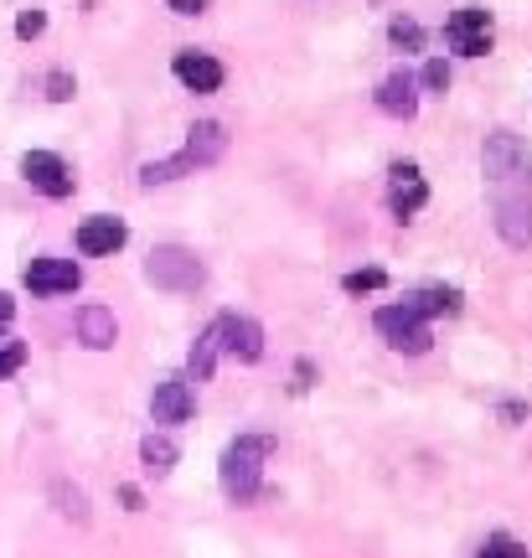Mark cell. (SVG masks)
<instances>
[{
    "label": "cell",
    "instance_id": "18",
    "mask_svg": "<svg viewBox=\"0 0 532 558\" xmlns=\"http://www.w3.org/2000/svg\"><path fill=\"white\" fill-rule=\"evenodd\" d=\"M140 460H145L150 476H171V465H177V439L171 435H145L140 439Z\"/></svg>",
    "mask_w": 532,
    "mask_h": 558
},
{
    "label": "cell",
    "instance_id": "13",
    "mask_svg": "<svg viewBox=\"0 0 532 558\" xmlns=\"http://www.w3.org/2000/svg\"><path fill=\"white\" fill-rule=\"evenodd\" d=\"M171 73H177L192 94H217V88H222V78H228V73H222V62L207 58V52H177Z\"/></svg>",
    "mask_w": 532,
    "mask_h": 558
},
{
    "label": "cell",
    "instance_id": "32",
    "mask_svg": "<svg viewBox=\"0 0 532 558\" xmlns=\"http://www.w3.org/2000/svg\"><path fill=\"white\" fill-rule=\"evenodd\" d=\"M501 418H528V403H501Z\"/></svg>",
    "mask_w": 532,
    "mask_h": 558
},
{
    "label": "cell",
    "instance_id": "20",
    "mask_svg": "<svg viewBox=\"0 0 532 558\" xmlns=\"http://www.w3.org/2000/svg\"><path fill=\"white\" fill-rule=\"evenodd\" d=\"M192 166L181 156H171V160H150V166H140V186H166V181H177V177H186Z\"/></svg>",
    "mask_w": 532,
    "mask_h": 558
},
{
    "label": "cell",
    "instance_id": "16",
    "mask_svg": "<svg viewBox=\"0 0 532 558\" xmlns=\"http://www.w3.org/2000/svg\"><path fill=\"white\" fill-rule=\"evenodd\" d=\"M403 311H414L419 320L455 316V311H460V290H455V284H424V290H409V295H403Z\"/></svg>",
    "mask_w": 532,
    "mask_h": 558
},
{
    "label": "cell",
    "instance_id": "11",
    "mask_svg": "<svg viewBox=\"0 0 532 558\" xmlns=\"http://www.w3.org/2000/svg\"><path fill=\"white\" fill-rule=\"evenodd\" d=\"M377 109L394 114V120H414L419 114V83L409 68H398V73H388V78L377 83Z\"/></svg>",
    "mask_w": 532,
    "mask_h": 558
},
{
    "label": "cell",
    "instance_id": "25",
    "mask_svg": "<svg viewBox=\"0 0 532 558\" xmlns=\"http://www.w3.org/2000/svg\"><path fill=\"white\" fill-rule=\"evenodd\" d=\"M41 32H47V11H37V5H32V11H21L16 16V37H41Z\"/></svg>",
    "mask_w": 532,
    "mask_h": 558
},
{
    "label": "cell",
    "instance_id": "3",
    "mask_svg": "<svg viewBox=\"0 0 532 558\" xmlns=\"http://www.w3.org/2000/svg\"><path fill=\"white\" fill-rule=\"evenodd\" d=\"M145 279L156 284V290H171V295H192L207 284V269L192 248H181V243H160L150 248V259H145Z\"/></svg>",
    "mask_w": 532,
    "mask_h": 558
},
{
    "label": "cell",
    "instance_id": "30",
    "mask_svg": "<svg viewBox=\"0 0 532 558\" xmlns=\"http://www.w3.org/2000/svg\"><path fill=\"white\" fill-rule=\"evenodd\" d=\"M11 316H16V300H11V295H0V331L11 326Z\"/></svg>",
    "mask_w": 532,
    "mask_h": 558
},
{
    "label": "cell",
    "instance_id": "17",
    "mask_svg": "<svg viewBox=\"0 0 532 558\" xmlns=\"http://www.w3.org/2000/svg\"><path fill=\"white\" fill-rule=\"evenodd\" d=\"M78 341L83 347H94V352H109V347L119 341L114 311H104V305H83L78 311Z\"/></svg>",
    "mask_w": 532,
    "mask_h": 558
},
{
    "label": "cell",
    "instance_id": "4",
    "mask_svg": "<svg viewBox=\"0 0 532 558\" xmlns=\"http://www.w3.org/2000/svg\"><path fill=\"white\" fill-rule=\"evenodd\" d=\"M445 41H450V52L460 58H486L492 52V11H481V5H460L445 26Z\"/></svg>",
    "mask_w": 532,
    "mask_h": 558
},
{
    "label": "cell",
    "instance_id": "28",
    "mask_svg": "<svg viewBox=\"0 0 532 558\" xmlns=\"http://www.w3.org/2000/svg\"><path fill=\"white\" fill-rule=\"evenodd\" d=\"M47 99H73V78H68V73H52V78H47Z\"/></svg>",
    "mask_w": 532,
    "mask_h": 558
},
{
    "label": "cell",
    "instance_id": "26",
    "mask_svg": "<svg viewBox=\"0 0 532 558\" xmlns=\"http://www.w3.org/2000/svg\"><path fill=\"white\" fill-rule=\"evenodd\" d=\"M21 367H26V347H21V341H5V347H0V378H11Z\"/></svg>",
    "mask_w": 532,
    "mask_h": 558
},
{
    "label": "cell",
    "instance_id": "7",
    "mask_svg": "<svg viewBox=\"0 0 532 558\" xmlns=\"http://www.w3.org/2000/svg\"><path fill=\"white\" fill-rule=\"evenodd\" d=\"M21 279H26L32 295H73V290L83 284V269L73 259H47V254H41V259L26 264V275Z\"/></svg>",
    "mask_w": 532,
    "mask_h": 558
},
{
    "label": "cell",
    "instance_id": "24",
    "mask_svg": "<svg viewBox=\"0 0 532 558\" xmlns=\"http://www.w3.org/2000/svg\"><path fill=\"white\" fill-rule=\"evenodd\" d=\"M424 88L445 94V88H450V62H445V58H430V62H424Z\"/></svg>",
    "mask_w": 532,
    "mask_h": 558
},
{
    "label": "cell",
    "instance_id": "8",
    "mask_svg": "<svg viewBox=\"0 0 532 558\" xmlns=\"http://www.w3.org/2000/svg\"><path fill=\"white\" fill-rule=\"evenodd\" d=\"M21 177L32 181L41 197H68V192H73V171H68V160L52 156V150H26V156H21Z\"/></svg>",
    "mask_w": 532,
    "mask_h": 558
},
{
    "label": "cell",
    "instance_id": "9",
    "mask_svg": "<svg viewBox=\"0 0 532 558\" xmlns=\"http://www.w3.org/2000/svg\"><path fill=\"white\" fill-rule=\"evenodd\" d=\"M424 202H430V186L419 177V166L414 160H398L388 171V207H394V218H414Z\"/></svg>",
    "mask_w": 532,
    "mask_h": 558
},
{
    "label": "cell",
    "instance_id": "27",
    "mask_svg": "<svg viewBox=\"0 0 532 558\" xmlns=\"http://www.w3.org/2000/svg\"><path fill=\"white\" fill-rule=\"evenodd\" d=\"M481 558H528V548H517L512 538H501V533H496V538L481 548Z\"/></svg>",
    "mask_w": 532,
    "mask_h": 558
},
{
    "label": "cell",
    "instance_id": "6",
    "mask_svg": "<svg viewBox=\"0 0 532 558\" xmlns=\"http://www.w3.org/2000/svg\"><path fill=\"white\" fill-rule=\"evenodd\" d=\"M213 326H217V347H222L228 357H238V362H258V357H264V326H258L254 316L222 311Z\"/></svg>",
    "mask_w": 532,
    "mask_h": 558
},
{
    "label": "cell",
    "instance_id": "33",
    "mask_svg": "<svg viewBox=\"0 0 532 558\" xmlns=\"http://www.w3.org/2000/svg\"><path fill=\"white\" fill-rule=\"evenodd\" d=\"M119 501H124L130 512H140V492H135V486H124V492H119Z\"/></svg>",
    "mask_w": 532,
    "mask_h": 558
},
{
    "label": "cell",
    "instance_id": "10",
    "mask_svg": "<svg viewBox=\"0 0 532 558\" xmlns=\"http://www.w3.org/2000/svg\"><path fill=\"white\" fill-rule=\"evenodd\" d=\"M192 409H197V399H192V383L186 378H160L156 383V393H150V414H156V424H186Z\"/></svg>",
    "mask_w": 532,
    "mask_h": 558
},
{
    "label": "cell",
    "instance_id": "12",
    "mask_svg": "<svg viewBox=\"0 0 532 558\" xmlns=\"http://www.w3.org/2000/svg\"><path fill=\"white\" fill-rule=\"evenodd\" d=\"M124 239H130V228H124L119 218H109V213H99V218H88L78 228V254L104 259V254H119V248H124Z\"/></svg>",
    "mask_w": 532,
    "mask_h": 558
},
{
    "label": "cell",
    "instance_id": "14",
    "mask_svg": "<svg viewBox=\"0 0 532 558\" xmlns=\"http://www.w3.org/2000/svg\"><path fill=\"white\" fill-rule=\"evenodd\" d=\"M496 233L512 243V248H528L532 243V197H496Z\"/></svg>",
    "mask_w": 532,
    "mask_h": 558
},
{
    "label": "cell",
    "instance_id": "29",
    "mask_svg": "<svg viewBox=\"0 0 532 558\" xmlns=\"http://www.w3.org/2000/svg\"><path fill=\"white\" fill-rule=\"evenodd\" d=\"M166 5H171L177 16H202V11H207V0H166Z\"/></svg>",
    "mask_w": 532,
    "mask_h": 558
},
{
    "label": "cell",
    "instance_id": "21",
    "mask_svg": "<svg viewBox=\"0 0 532 558\" xmlns=\"http://www.w3.org/2000/svg\"><path fill=\"white\" fill-rule=\"evenodd\" d=\"M388 41L403 47V52H419V47H424V26H419L414 16H398L394 26H388Z\"/></svg>",
    "mask_w": 532,
    "mask_h": 558
},
{
    "label": "cell",
    "instance_id": "31",
    "mask_svg": "<svg viewBox=\"0 0 532 558\" xmlns=\"http://www.w3.org/2000/svg\"><path fill=\"white\" fill-rule=\"evenodd\" d=\"M311 378H316V367H311V362H300V367H295V388H311Z\"/></svg>",
    "mask_w": 532,
    "mask_h": 558
},
{
    "label": "cell",
    "instance_id": "15",
    "mask_svg": "<svg viewBox=\"0 0 532 558\" xmlns=\"http://www.w3.org/2000/svg\"><path fill=\"white\" fill-rule=\"evenodd\" d=\"M222 150H228V130H222L217 120H202V124L186 130V150H181V160L197 171V166H213Z\"/></svg>",
    "mask_w": 532,
    "mask_h": 558
},
{
    "label": "cell",
    "instance_id": "5",
    "mask_svg": "<svg viewBox=\"0 0 532 558\" xmlns=\"http://www.w3.org/2000/svg\"><path fill=\"white\" fill-rule=\"evenodd\" d=\"M377 331H383V341H388L394 352H409V357L430 352V320H419L414 311H403V305H383V311H377Z\"/></svg>",
    "mask_w": 532,
    "mask_h": 558
},
{
    "label": "cell",
    "instance_id": "23",
    "mask_svg": "<svg viewBox=\"0 0 532 558\" xmlns=\"http://www.w3.org/2000/svg\"><path fill=\"white\" fill-rule=\"evenodd\" d=\"M52 497L62 501V512H68L73 522H88V497H83L78 486H73V492H68V486H52Z\"/></svg>",
    "mask_w": 532,
    "mask_h": 558
},
{
    "label": "cell",
    "instance_id": "2",
    "mask_svg": "<svg viewBox=\"0 0 532 558\" xmlns=\"http://www.w3.org/2000/svg\"><path fill=\"white\" fill-rule=\"evenodd\" d=\"M486 181H492V202L496 197H532V150L512 130H496L481 150Z\"/></svg>",
    "mask_w": 532,
    "mask_h": 558
},
{
    "label": "cell",
    "instance_id": "19",
    "mask_svg": "<svg viewBox=\"0 0 532 558\" xmlns=\"http://www.w3.org/2000/svg\"><path fill=\"white\" fill-rule=\"evenodd\" d=\"M217 357H222V347H217V326H207L197 337V347H192V357H186V373L197 383H207L213 378V367H217Z\"/></svg>",
    "mask_w": 532,
    "mask_h": 558
},
{
    "label": "cell",
    "instance_id": "22",
    "mask_svg": "<svg viewBox=\"0 0 532 558\" xmlns=\"http://www.w3.org/2000/svg\"><path fill=\"white\" fill-rule=\"evenodd\" d=\"M383 284H388L383 269H352V275L341 279V290H347V295H373V290H383Z\"/></svg>",
    "mask_w": 532,
    "mask_h": 558
},
{
    "label": "cell",
    "instance_id": "1",
    "mask_svg": "<svg viewBox=\"0 0 532 558\" xmlns=\"http://www.w3.org/2000/svg\"><path fill=\"white\" fill-rule=\"evenodd\" d=\"M275 456V435H238L222 460H217V481H222V497L249 507L264 486V460Z\"/></svg>",
    "mask_w": 532,
    "mask_h": 558
}]
</instances>
